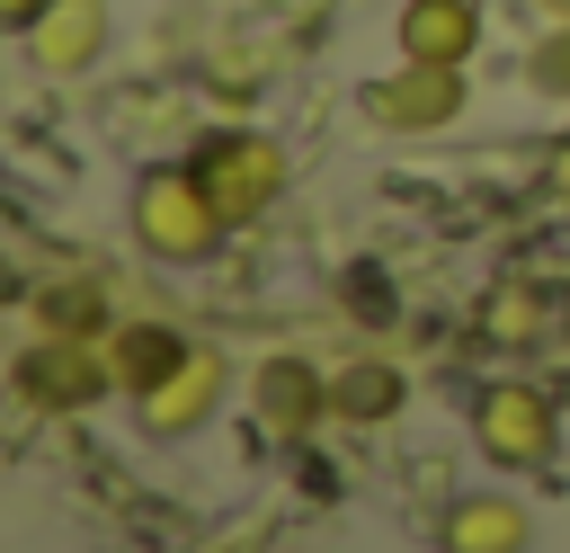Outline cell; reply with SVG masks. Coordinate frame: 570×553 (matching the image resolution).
Masks as SVG:
<instances>
[{
	"label": "cell",
	"mask_w": 570,
	"mask_h": 553,
	"mask_svg": "<svg viewBox=\"0 0 570 553\" xmlns=\"http://www.w3.org/2000/svg\"><path fill=\"white\" fill-rule=\"evenodd\" d=\"M214 392H223V357H214V348H196L160 392H142V419H151V428H196V419L214 410Z\"/></svg>",
	"instance_id": "obj_10"
},
{
	"label": "cell",
	"mask_w": 570,
	"mask_h": 553,
	"mask_svg": "<svg viewBox=\"0 0 570 553\" xmlns=\"http://www.w3.org/2000/svg\"><path fill=\"white\" fill-rule=\"evenodd\" d=\"M187 357H196V348H187L169 321H134V330H116V384H125L134 401H142V392H160Z\"/></svg>",
	"instance_id": "obj_9"
},
{
	"label": "cell",
	"mask_w": 570,
	"mask_h": 553,
	"mask_svg": "<svg viewBox=\"0 0 570 553\" xmlns=\"http://www.w3.org/2000/svg\"><path fill=\"white\" fill-rule=\"evenodd\" d=\"M552 196H561V205H570V143H561V152H552Z\"/></svg>",
	"instance_id": "obj_17"
},
{
	"label": "cell",
	"mask_w": 570,
	"mask_h": 553,
	"mask_svg": "<svg viewBox=\"0 0 570 553\" xmlns=\"http://www.w3.org/2000/svg\"><path fill=\"white\" fill-rule=\"evenodd\" d=\"M534 9H543V18H570V0H534Z\"/></svg>",
	"instance_id": "obj_18"
},
{
	"label": "cell",
	"mask_w": 570,
	"mask_h": 553,
	"mask_svg": "<svg viewBox=\"0 0 570 553\" xmlns=\"http://www.w3.org/2000/svg\"><path fill=\"white\" fill-rule=\"evenodd\" d=\"M134 232H142L151 259H205L232 223H223V205L205 196L196 169H151V178L134 187Z\"/></svg>",
	"instance_id": "obj_1"
},
{
	"label": "cell",
	"mask_w": 570,
	"mask_h": 553,
	"mask_svg": "<svg viewBox=\"0 0 570 553\" xmlns=\"http://www.w3.org/2000/svg\"><path fill=\"white\" fill-rule=\"evenodd\" d=\"M98 45H107V0H53L36 18V62L45 71H80V62H98Z\"/></svg>",
	"instance_id": "obj_7"
},
{
	"label": "cell",
	"mask_w": 570,
	"mask_h": 553,
	"mask_svg": "<svg viewBox=\"0 0 570 553\" xmlns=\"http://www.w3.org/2000/svg\"><path fill=\"white\" fill-rule=\"evenodd\" d=\"M481 446L499 464H543L552 455V401L525 384H490L481 392Z\"/></svg>",
	"instance_id": "obj_5"
},
{
	"label": "cell",
	"mask_w": 570,
	"mask_h": 553,
	"mask_svg": "<svg viewBox=\"0 0 570 553\" xmlns=\"http://www.w3.org/2000/svg\"><path fill=\"white\" fill-rule=\"evenodd\" d=\"M454 107H463V71H454V62H419V54H401V71L365 89V116H374L383 134L454 125Z\"/></svg>",
	"instance_id": "obj_4"
},
{
	"label": "cell",
	"mask_w": 570,
	"mask_h": 553,
	"mask_svg": "<svg viewBox=\"0 0 570 553\" xmlns=\"http://www.w3.org/2000/svg\"><path fill=\"white\" fill-rule=\"evenodd\" d=\"M490 321H508V339H525V330H534V294H525V285H517V294H508V303H490Z\"/></svg>",
	"instance_id": "obj_15"
},
{
	"label": "cell",
	"mask_w": 570,
	"mask_h": 553,
	"mask_svg": "<svg viewBox=\"0 0 570 553\" xmlns=\"http://www.w3.org/2000/svg\"><path fill=\"white\" fill-rule=\"evenodd\" d=\"M330 401H338L347 419H383V410L401 401V375H392V366H347V375L330 384Z\"/></svg>",
	"instance_id": "obj_12"
},
{
	"label": "cell",
	"mask_w": 570,
	"mask_h": 553,
	"mask_svg": "<svg viewBox=\"0 0 570 553\" xmlns=\"http://www.w3.org/2000/svg\"><path fill=\"white\" fill-rule=\"evenodd\" d=\"M258 419H267L276 437H303V428L321 419V375L294 366V357H276V366L258 375Z\"/></svg>",
	"instance_id": "obj_11"
},
{
	"label": "cell",
	"mask_w": 570,
	"mask_h": 553,
	"mask_svg": "<svg viewBox=\"0 0 570 553\" xmlns=\"http://www.w3.org/2000/svg\"><path fill=\"white\" fill-rule=\"evenodd\" d=\"M187 169L205 178V196L223 205V223H258V214L276 205V187H285V152H276L267 134H249V125L205 134V152H196Z\"/></svg>",
	"instance_id": "obj_2"
},
{
	"label": "cell",
	"mask_w": 570,
	"mask_h": 553,
	"mask_svg": "<svg viewBox=\"0 0 570 553\" xmlns=\"http://www.w3.org/2000/svg\"><path fill=\"white\" fill-rule=\"evenodd\" d=\"M45 330H80L89 339L98 330V285H53L45 294Z\"/></svg>",
	"instance_id": "obj_14"
},
{
	"label": "cell",
	"mask_w": 570,
	"mask_h": 553,
	"mask_svg": "<svg viewBox=\"0 0 570 553\" xmlns=\"http://www.w3.org/2000/svg\"><path fill=\"white\" fill-rule=\"evenodd\" d=\"M481 45V9L472 0H410L401 9V54L419 62H463Z\"/></svg>",
	"instance_id": "obj_6"
},
{
	"label": "cell",
	"mask_w": 570,
	"mask_h": 553,
	"mask_svg": "<svg viewBox=\"0 0 570 553\" xmlns=\"http://www.w3.org/2000/svg\"><path fill=\"white\" fill-rule=\"evenodd\" d=\"M116 384V357H98L80 330L62 339V330H45L27 357H18V401H36V410H71V401H98Z\"/></svg>",
	"instance_id": "obj_3"
},
{
	"label": "cell",
	"mask_w": 570,
	"mask_h": 553,
	"mask_svg": "<svg viewBox=\"0 0 570 553\" xmlns=\"http://www.w3.org/2000/svg\"><path fill=\"white\" fill-rule=\"evenodd\" d=\"M445 553H525V508L508 491H472L445 517Z\"/></svg>",
	"instance_id": "obj_8"
},
{
	"label": "cell",
	"mask_w": 570,
	"mask_h": 553,
	"mask_svg": "<svg viewBox=\"0 0 570 553\" xmlns=\"http://www.w3.org/2000/svg\"><path fill=\"white\" fill-rule=\"evenodd\" d=\"M45 9H53V0H0V27H36Z\"/></svg>",
	"instance_id": "obj_16"
},
{
	"label": "cell",
	"mask_w": 570,
	"mask_h": 553,
	"mask_svg": "<svg viewBox=\"0 0 570 553\" xmlns=\"http://www.w3.org/2000/svg\"><path fill=\"white\" fill-rule=\"evenodd\" d=\"M543 98H570V18H552V36L534 45V71H525Z\"/></svg>",
	"instance_id": "obj_13"
}]
</instances>
